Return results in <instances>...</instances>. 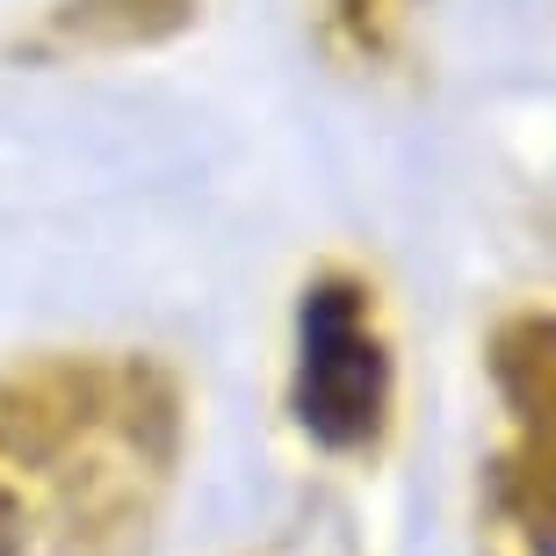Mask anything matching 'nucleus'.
Here are the masks:
<instances>
[{"instance_id": "obj_1", "label": "nucleus", "mask_w": 556, "mask_h": 556, "mask_svg": "<svg viewBox=\"0 0 556 556\" xmlns=\"http://www.w3.org/2000/svg\"><path fill=\"white\" fill-rule=\"evenodd\" d=\"M383 383H391V369L362 318V296L340 282L318 289L304 311V427L332 448L369 441L383 419Z\"/></svg>"}]
</instances>
